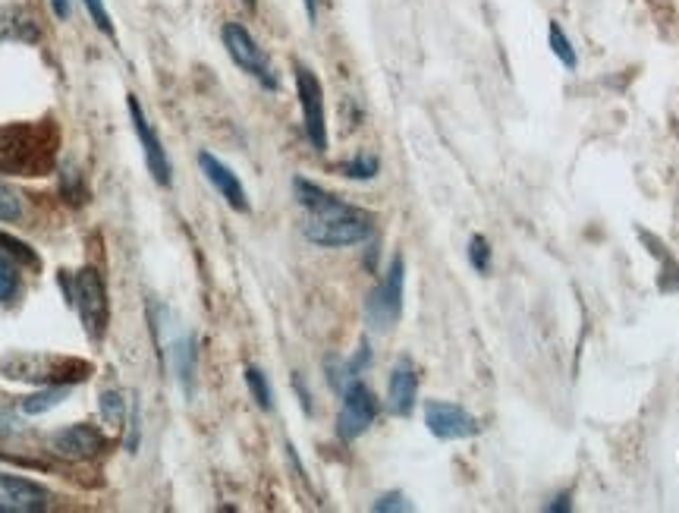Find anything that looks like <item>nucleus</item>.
Segmentation results:
<instances>
[{"instance_id":"nucleus-1","label":"nucleus","mask_w":679,"mask_h":513,"mask_svg":"<svg viewBox=\"0 0 679 513\" xmlns=\"http://www.w3.org/2000/svg\"><path fill=\"white\" fill-rule=\"evenodd\" d=\"M293 189H296L299 205L309 211V221L302 227L309 243L324 246V249L359 246L371 237V230H375V221H371L368 211L340 202L337 196L324 192L321 186L296 177Z\"/></svg>"},{"instance_id":"nucleus-2","label":"nucleus","mask_w":679,"mask_h":513,"mask_svg":"<svg viewBox=\"0 0 679 513\" xmlns=\"http://www.w3.org/2000/svg\"><path fill=\"white\" fill-rule=\"evenodd\" d=\"M60 155V130L51 117L0 123V174L48 177Z\"/></svg>"},{"instance_id":"nucleus-3","label":"nucleus","mask_w":679,"mask_h":513,"mask_svg":"<svg viewBox=\"0 0 679 513\" xmlns=\"http://www.w3.org/2000/svg\"><path fill=\"white\" fill-rule=\"evenodd\" d=\"M0 375L16 381H32L41 388H57V384H79L92 375V366L76 356H54V353H10L0 359Z\"/></svg>"},{"instance_id":"nucleus-4","label":"nucleus","mask_w":679,"mask_h":513,"mask_svg":"<svg viewBox=\"0 0 679 513\" xmlns=\"http://www.w3.org/2000/svg\"><path fill=\"white\" fill-rule=\"evenodd\" d=\"M67 303L79 309V318L85 325V334L92 340H101L111 322V303H107V284L98 268H82L79 274L70 277Z\"/></svg>"},{"instance_id":"nucleus-5","label":"nucleus","mask_w":679,"mask_h":513,"mask_svg":"<svg viewBox=\"0 0 679 513\" xmlns=\"http://www.w3.org/2000/svg\"><path fill=\"white\" fill-rule=\"evenodd\" d=\"M403 284H406V265H403V255H393L390 268L384 274V281L371 290L368 296V325L378 328V331H390L393 325L400 322L403 315Z\"/></svg>"},{"instance_id":"nucleus-6","label":"nucleus","mask_w":679,"mask_h":513,"mask_svg":"<svg viewBox=\"0 0 679 513\" xmlns=\"http://www.w3.org/2000/svg\"><path fill=\"white\" fill-rule=\"evenodd\" d=\"M296 95H299V108H302L305 136H309V142L318 148V152H327L324 89H321V79L305 67V63H296Z\"/></svg>"},{"instance_id":"nucleus-7","label":"nucleus","mask_w":679,"mask_h":513,"mask_svg":"<svg viewBox=\"0 0 679 513\" xmlns=\"http://www.w3.org/2000/svg\"><path fill=\"white\" fill-rule=\"evenodd\" d=\"M224 45H227V54L233 57V63L239 70H246L249 76H255L265 89H277V76H274V67L268 54L258 48V41L252 38V32L246 26L239 23H227L224 26Z\"/></svg>"},{"instance_id":"nucleus-8","label":"nucleus","mask_w":679,"mask_h":513,"mask_svg":"<svg viewBox=\"0 0 679 513\" xmlns=\"http://www.w3.org/2000/svg\"><path fill=\"white\" fill-rule=\"evenodd\" d=\"M378 419V397L362 381H349L343 388V410L337 419V432L343 441H356Z\"/></svg>"},{"instance_id":"nucleus-9","label":"nucleus","mask_w":679,"mask_h":513,"mask_svg":"<svg viewBox=\"0 0 679 513\" xmlns=\"http://www.w3.org/2000/svg\"><path fill=\"white\" fill-rule=\"evenodd\" d=\"M425 425H428V432L441 441H463L478 432V422L463 410V406L447 403V400L425 403Z\"/></svg>"},{"instance_id":"nucleus-10","label":"nucleus","mask_w":679,"mask_h":513,"mask_svg":"<svg viewBox=\"0 0 679 513\" xmlns=\"http://www.w3.org/2000/svg\"><path fill=\"white\" fill-rule=\"evenodd\" d=\"M129 120H133V130L142 142V155H145V167L148 174L155 177L158 186H170V161H167V152H164V142L161 136L155 133V126H151V120L145 117V111L139 108V101L129 95Z\"/></svg>"},{"instance_id":"nucleus-11","label":"nucleus","mask_w":679,"mask_h":513,"mask_svg":"<svg viewBox=\"0 0 679 513\" xmlns=\"http://www.w3.org/2000/svg\"><path fill=\"white\" fill-rule=\"evenodd\" d=\"M51 447H54V454H60L63 460H95L98 454L107 451V438L92 429V425H70V429H60L54 438H51Z\"/></svg>"},{"instance_id":"nucleus-12","label":"nucleus","mask_w":679,"mask_h":513,"mask_svg":"<svg viewBox=\"0 0 679 513\" xmlns=\"http://www.w3.org/2000/svg\"><path fill=\"white\" fill-rule=\"evenodd\" d=\"M51 495L41 485L19 479V476H0V513H32L45 510Z\"/></svg>"},{"instance_id":"nucleus-13","label":"nucleus","mask_w":679,"mask_h":513,"mask_svg":"<svg viewBox=\"0 0 679 513\" xmlns=\"http://www.w3.org/2000/svg\"><path fill=\"white\" fill-rule=\"evenodd\" d=\"M199 164H202V174L208 177V183L221 192V199L236 208V211H249V199H246V189L243 183H239V177L233 174V170L221 161V158H214L211 152H202L199 155Z\"/></svg>"},{"instance_id":"nucleus-14","label":"nucleus","mask_w":679,"mask_h":513,"mask_svg":"<svg viewBox=\"0 0 679 513\" xmlns=\"http://www.w3.org/2000/svg\"><path fill=\"white\" fill-rule=\"evenodd\" d=\"M415 397H419V375L409 366L400 362L390 375V388H387V406L393 416H409L415 410Z\"/></svg>"},{"instance_id":"nucleus-15","label":"nucleus","mask_w":679,"mask_h":513,"mask_svg":"<svg viewBox=\"0 0 679 513\" xmlns=\"http://www.w3.org/2000/svg\"><path fill=\"white\" fill-rule=\"evenodd\" d=\"M38 38H41L38 19L26 7H0V45H7V41L35 45Z\"/></svg>"},{"instance_id":"nucleus-16","label":"nucleus","mask_w":679,"mask_h":513,"mask_svg":"<svg viewBox=\"0 0 679 513\" xmlns=\"http://www.w3.org/2000/svg\"><path fill=\"white\" fill-rule=\"evenodd\" d=\"M170 362H173V369H177L183 388L192 391V375H195V340H192V334L170 340Z\"/></svg>"},{"instance_id":"nucleus-17","label":"nucleus","mask_w":679,"mask_h":513,"mask_svg":"<svg viewBox=\"0 0 679 513\" xmlns=\"http://www.w3.org/2000/svg\"><path fill=\"white\" fill-rule=\"evenodd\" d=\"M0 255H4V259H10V262H16L19 268H23V265L26 268H38L41 265L35 249L29 243H23V240L10 237V233H0Z\"/></svg>"},{"instance_id":"nucleus-18","label":"nucleus","mask_w":679,"mask_h":513,"mask_svg":"<svg viewBox=\"0 0 679 513\" xmlns=\"http://www.w3.org/2000/svg\"><path fill=\"white\" fill-rule=\"evenodd\" d=\"M67 394H70V384H57V388H45L41 394L26 397V400H23V410H26L29 416L48 413V410H54V406H60Z\"/></svg>"},{"instance_id":"nucleus-19","label":"nucleus","mask_w":679,"mask_h":513,"mask_svg":"<svg viewBox=\"0 0 679 513\" xmlns=\"http://www.w3.org/2000/svg\"><path fill=\"white\" fill-rule=\"evenodd\" d=\"M246 384H249V391H252V397H255V403L261 406V410H271V406H274V394H271L268 375L261 372V369H255V366H249L246 369Z\"/></svg>"},{"instance_id":"nucleus-20","label":"nucleus","mask_w":679,"mask_h":513,"mask_svg":"<svg viewBox=\"0 0 679 513\" xmlns=\"http://www.w3.org/2000/svg\"><path fill=\"white\" fill-rule=\"evenodd\" d=\"M19 293V268L16 262L0 255V306H10Z\"/></svg>"},{"instance_id":"nucleus-21","label":"nucleus","mask_w":679,"mask_h":513,"mask_svg":"<svg viewBox=\"0 0 679 513\" xmlns=\"http://www.w3.org/2000/svg\"><path fill=\"white\" fill-rule=\"evenodd\" d=\"M23 218V196L0 180V221H19Z\"/></svg>"},{"instance_id":"nucleus-22","label":"nucleus","mask_w":679,"mask_h":513,"mask_svg":"<svg viewBox=\"0 0 679 513\" xmlns=\"http://www.w3.org/2000/svg\"><path fill=\"white\" fill-rule=\"evenodd\" d=\"M547 38H551V51L557 54V60L563 63V67H569V70H576V51H573V45H569V38L563 35V29L557 26V23H551V29H547Z\"/></svg>"},{"instance_id":"nucleus-23","label":"nucleus","mask_w":679,"mask_h":513,"mask_svg":"<svg viewBox=\"0 0 679 513\" xmlns=\"http://www.w3.org/2000/svg\"><path fill=\"white\" fill-rule=\"evenodd\" d=\"M101 416L114 425V429H120V425L126 422V400L120 391H104L101 394Z\"/></svg>"},{"instance_id":"nucleus-24","label":"nucleus","mask_w":679,"mask_h":513,"mask_svg":"<svg viewBox=\"0 0 679 513\" xmlns=\"http://www.w3.org/2000/svg\"><path fill=\"white\" fill-rule=\"evenodd\" d=\"M378 158L375 155H359L356 161H349V164H343V174L349 177V180H371L378 174Z\"/></svg>"},{"instance_id":"nucleus-25","label":"nucleus","mask_w":679,"mask_h":513,"mask_svg":"<svg viewBox=\"0 0 679 513\" xmlns=\"http://www.w3.org/2000/svg\"><path fill=\"white\" fill-rule=\"evenodd\" d=\"M469 262H472V268L481 271V274H485V271L491 268V246H488L485 237H472V243H469Z\"/></svg>"},{"instance_id":"nucleus-26","label":"nucleus","mask_w":679,"mask_h":513,"mask_svg":"<svg viewBox=\"0 0 679 513\" xmlns=\"http://www.w3.org/2000/svg\"><path fill=\"white\" fill-rule=\"evenodd\" d=\"M82 4H85V10H89V16L95 19V26H98L107 38H114V19H111V13H107L104 0H82Z\"/></svg>"},{"instance_id":"nucleus-27","label":"nucleus","mask_w":679,"mask_h":513,"mask_svg":"<svg viewBox=\"0 0 679 513\" xmlns=\"http://www.w3.org/2000/svg\"><path fill=\"white\" fill-rule=\"evenodd\" d=\"M412 504L403 498V495H384V498H378L375 501V510L378 513H387V510H409Z\"/></svg>"},{"instance_id":"nucleus-28","label":"nucleus","mask_w":679,"mask_h":513,"mask_svg":"<svg viewBox=\"0 0 679 513\" xmlns=\"http://www.w3.org/2000/svg\"><path fill=\"white\" fill-rule=\"evenodd\" d=\"M51 7L57 19H70V0H51Z\"/></svg>"},{"instance_id":"nucleus-29","label":"nucleus","mask_w":679,"mask_h":513,"mask_svg":"<svg viewBox=\"0 0 679 513\" xmlns=\"http://www.w3.org/2000/svg\"><path fill=\"white\" fill-rule=\"evenodd\" d=\"M305 13H309V19L318 16V0H305Z\"/></svg>"},{"instance_id":"nucleus-30","label":"nucleus","mask_w":679,"mask_h":513,"mask_svg":"<svg viewBox=\"0 0 679 513\" xmlns=\"http://www.w3.org/2000/svg\"><path fill=\"white\" fill-rule=\"evenodd\" d=\"M243 4H246L249 10H255V4H258V0H243Z\"/></svg>"}]
</instances>
